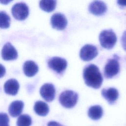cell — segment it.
Returning <instances> with one entry per match:
<instances>
[{
  "instance_id": "cell-22",
  "label": "cell",
  "mask_w": 126,
  "mask_h": 126,
  "mask_svg": "<svg viewBox=\"0 0 126 126\" xmlns=\"http://www.w3.org/2000/svg\"><path fill=\"white\" fill-rule=\"evenodd\" d=\"M121 43L124 49L126 51V31H125L123 34L121 38Z\"/></svg>"
},
{
  "instance_id": "cell-21",
  "label": "cell",
  "mask_w": 126,
  "mask_h": 126,
  "mask_svg": "<svg viewBox=\"0 0 126 126\" xmlns=\"http://www.w3.org/2000/svg\"><path fill=\"white\" fill-rule=\"evenodd\" d=\"M9 119L7 114L0 113V126H9Z\"/></svg>"
},
{
  "instance_id": "cell-12",
  "label": "cell",
  "mask_w": 126,
  "mask_h": 126,
  "mask_svg": "<svg viewBox=\"0 0 126 126\" xmlns=\"http://www.w3.org/2000/svg\"><path fill=\"white\" fill-rule=\"evenodd\" d=\"M101 94L109 103L111 104H113L117 100L119 96L118 90L114 88L102 89Z\"/></svg>"
},
{
  "instance_id": "cell-2",
  "label": "cell",
  "mask_w": 126,
  "mask_h": 126,
  "mask_svg": "<svg viewBox=\"0 0 126 126\" xmlns=\"http://www.w3.org/2000/svg\"><path fill=\"white\" fill-rule=\"evenodd\" d=\"M99 40L102 47L107 49H111L116 43L117 36L112 30H104L99 34Z\"/></svg>"
},
{
  "instance_id": "cell-5",
  "label": "cell",
  "mask_w": 126,
  "mask_h": 126,
  "mask_svg": "<svg viewBox=\"0 0 126 126\" xmlns=\"http://www.w3.org/2000/svg\"><path fill=\"white\" fill-rule=\"evenodd\" d=\"M48 65L49 67L53 70L59 74H62L66 68L67 62L64 59L54 57L49 59Z\"/></svg>"
},
{
  "instance_id": "cell-15",
  "label": "cell",
  "mask_w": 126,
  "mask_h": 126,
  "mask_svg": "<svg viewBox=\"0 0 126 126\" xmlns=\"http://www.w3.org/2000/svg\"><path fill=\"white\" fill-rule=\"evenodd\" d=\"M24 104L22 101L16 100L10 104L8 108L9 114L13 117L19 116L22 112Z\"/></svg>"
},
{
  "instance_id": "cell-3",
  "label": "cell",
  "mask_w": 126,
  "mask_h": 126,
  "mask_svg": "<svg viewBox=\"0 0 126 126\" xmlns=\"http://www.w3.org/2000/svg\"><path fill=\"white\" fill-rule=\"evenodd\" d=\"M78 98V96L76 93L71 90H66L61 94L59 101L64 107L71 108L76 104Z\"/></svg>"
},
{
  "instance_id": "cell-9",
  "label": "cell",
  "mask_w": 126,
  "mask_h": 126,
  "mask_svg": "<svg viewBox=\"0 0 126 126\" xmlns=\"http://www.w3.org/2000/svg\"><path fill=\"white\" fill-rule=\"evenodd\" d=\"M40 94L46 101H52L54 100L56 94V90L54 85L50 83L44 84L40 88Z\"/></svg>"
},
{
  "instance_id": "cell-4",
  "label": "cell",
  "mask_w": 126,
  "mask_h": 126,
  "mask_svg": "<svg viewBox=\"0 0 126 126\" xmlns=\"http://www.w3.org/2000/svg\"><path fill=\"white\" fill-rule=\"evenodd\" d=\"M11 13L16 19L20 21L24 20L29 15V7L25 3H17L12 6Z\"/></svg>"
},
{
  "instance_id": "cell-6",
  "label": "cell",
  "mask_w": 126,
  "mask_h": 126,
  "mask_svg": "<svg viewBox=\"0 0 126 126\" xmlns=\"http://www.w3.org/2000/svg\"><path fill=\"white\" fill-rule=\"evenodd\" d=\"M120 70V65L116 59H110L104 69V75L106 78H111L117 75Z\"/></svg>"
},
{
  "instance_id": "cell-16",
  "label": "cell",
  "mask_w": 126,
  "mask_h": 126,
  "mask_svg": "<svg viewBox=\"0 0 126 126\" xmlns=\"http://www.w3.org/2000/svg\"><path fill=\"white\" fill-rule=\"evenodd\" d=\"M34 112L41 116H45L48 114L49 111L48 105L45 102L42 101H37L35 102L34 107Z\"/></svg>"
},
{
  "instance_id": "cell-23",
  "label": "cell",
  "mask_w": 126,
  "mask_h": 126,
  "mask_svg": "<svg viewBox=\"0 0 126 126\" xmlns=\"http://www.w3.org/2000/svg\"><path fill=\"white\" fill-rule=\"evenodd\" d=\"M47 126H64L55 121H50L48 123Z\"/></svg>"
},
{
  "instance_id": "cell-26",
  "label": "cell",
  "mask_w": 126,
  "mask_h": 126,
  "mask_svg": "<svg viewBox=\"0 0 126 126\" xmlns=\"http://www.w3.org/2000/svg\"><path fill=\"white\" fill-rule=\"evenodd\" d=\"M10 1H0V2L2 3H8L9 2H10Z\"/></svg>"
},
{
  "instance_id": "cell-25",
  "label": "cell",
  "mask_w": 126,
  "mask_h": 126,
  "mask_svg": "<svg viewBox=\"0 0 126 126\" xmlns=\"http://www.w3.org/2000/svg\"><path fill=\"white\" fill-rule=\"evenodd\" d=\"M117 3L119 5L122 6H126V0H118Z\"/></svg>"
},
{
  "instance_id": "cell-8",
  "label": "cell",
  "mask_w": 126,
  "mask_h": 126,
  "mask_svg": "<svg viewBox=\"0 0 126 126\" xmlns=\"http://www.w3.org/2000/svg\"><path fill=\"white\" fill-rule=\"evenodd\" d=\"M51 24L53 28L58 30H64L67 24V21L65 16L61 13L54 14L51 18Z\"/></svg>"
},
{
  "instance_id": "cell-17",
  "label": "cell",
  "mask_w": 126,
  "mask_h": 126,
  "mask_svg": "<svg viewBox=\"0 0 126 126\" xmlns=\"http://www.w3.org/2000/svg\"><path fill=\"white\" fill-rule=\"evenodd\" d=\"M88 115L91 119L97 120L102 116L103 109L99 105L92 106L89 109Z\"/></svg>"
},
{
  "instance_id": "cell-20",
  "label": "cell",
  "mask_w": 126,
  "mask_h": 126,
  "mask_svg": "<svg viewBox=\"0 0 126 126\" xmlns=\"http://www.w3.org/2000/svg\"><path fill=\"white\" fill-rule=\"evenodd\" d=\"M32 118L27 114L20 115L17 121V126H30L32 124Z\"/></svg>"
},
{
  "instance_id": "cell-24",
  "label": "cell",
  "mask_w": 126,
  "mask_h": 126,
  "mask_svg": "<svg viewBox=\"0 0 126 126\" xmlns=\"http://www.w3.org/2000/svg\"><path fill=\"white\" fill-rule=\"evenodd\" d=\"M5 72L6 70L4 66L1 64H0V78L2 77L4 75Z\"/></svg>"
},
{
  "instance_id": "cell-19",
  "label": "cell",
  "mask_w": 126,
  "mask_h": 126,
  "mask_svg": "<svg viewBox=\"0 0 126 126\" xmlns=\"http://www.w3.org/2000/svg\"><path fill=\"white\" fill-rule=\"evenodd\" d=\"M10 24V18L4 11H0V28L7 29Z\"/></svg>"
},
{
  "instance_id": "cell-1",
  "label": "cell",
  "mask_w": 126,
  "mask_h": 126,
  "mask_svg": "<svg viewBox=\"0 0 126 126\" xmlns=\"http://www.w3.org/2000/svg\"><path fill=\"white\" fill-rule=\"evenodd\" d=\"M83 78L88 86L94 89L99 88L103 81V78L98 68L93 64H90L84 68Z\"/></svg>"
},
{
  "instance_id": "cell-13",
  "label": "cell",
  "mask_w": 126,
  "mask_h": 126,
  "mask_svg": "<svg viewBox=\"0 0 126 126\" xmlns=\"http://www.w3.org/2000/svg\"><path fill=\"white\" fill-rule=\"evenodd\" d=\"M19 89V84L18 82L14 79H11L7 80L4 85V90L6 94L15 95Z\"/></svg>"
},
{
  "instance_id": "cell-7",
  "label": "cell",
  "mask_w": 126,
  "mask_h": 126,
  "mask_svg": "<svg viewBox=\"0 0 126 126\" xmlns=\"http://www.w3.org/2000/svg\"><path fill=\"white\" fill-rule=\"evenodd\" d=\"M97 54L96 47L91 44L85 45L80 51V57L84 61H91L96 57Z\"/></svg>"
},
{
  "instance_id": "cell-18",
  "label": "cell",
  "mask_w": 126,
  "mask_h": 126,
  "mask_svg": "<svg viewBox=\"0 0 126 126\" xmlns=\"http://www.w3.org/2000/svg\"><path fill=\"white\" fill-rule=\"evenodd\" d=\"M57 1L53 0H44L39 2L40 8L47 12L53 11L56 8Z\"/></svg>"
},
{
  "instance_id": "cell-14",
  "label": "cell",
  "mask_w": 126,
  "mask_h": 126,
  "mask_svg": "<svg viewBox=\"0 0 126 126\" xmlns=\"http://www.w3.org/2000/svg\"><path fill=\"white\" fill-rule=\"evenodd\" d=\"M24 74L28 77L34 76L38 71V65L32 61H28L25 62L23 67Z\"/></svg>"
},
{
  "instance_id": "cell-10",
  "label": "cell",
  "mask_w": 126,
  "mask_h": 126,
  "mask_svg": "<svg viewBox=\"0 0 126 126\" xmlns=\"http://www.w3.org/2000/svg\"><path fill=\"white\" fill-rule=\"evenodd\" d=\"M1 56L5 61H12L18 57V53L14 47L10 43H6L1 50Z\"/></svg>"
},
{
  "instance_id": "cell-11",
  "label": "cell",
  "mask_w": 126,
  "mask_h": 126,
  "mask_svg": "<svg viewBox=\"0 0 126 126\" xmlns=\"http://www.w3.org/2000/svg\"><path fill=\"white\" fill-rule=\"evenodd\" d=\"M106 4L99 0H95L91 2L89 6V10L93 14L100 16L104 14L107 11Z\"/></svg>"
}]
</instances>
